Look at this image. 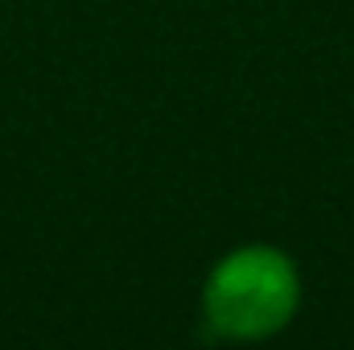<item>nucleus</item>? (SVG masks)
I'll return each mask as SVG.
<instances>
[{
    "label": "nucleus",
    "instance_id": "1",
    "mask_svg": "<svg viewBox=\"0 0 354 350\" xmlns=\"http://www.w3.org/2000/svg\"><path fill=\"white\" fill-rule=\"evenodd\" d=\"M301 268L276 243H239L202 280V322L223 342H268L301 313Z\"/></svg>",
    "mask_w": 354,
    "mask_h": 350
}]
</instances>
